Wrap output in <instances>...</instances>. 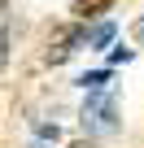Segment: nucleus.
I'll return each mask as SVG.
<instances>
[{"label": "nucleus", "mask_w": 144, "mask_h": 148, "mask_svg": "<svg viewBox=\"0 0 144 148\" xmlns=\"http://www.w3.org/2000/svg\"><path fill=\"white\" fill-rule=\"evenodd\" d=\"M9 61V26H0V65Z\"/></svg>", "instance_id": "423d86ee"}, {"label": "nucleus", "mask_w": 144, "mask_h": 148, "mask_svg": "<svg viewBox=\"0 0 144 148\" xmlns=\"http://www.w3.org/2000/svg\"><path fill=\"white\" fill-rule=\"evenodd\" d=\"M74 148H92V144H74Z\"/></svg>", "instance_id": "1a4fd4ad"}, {"label": "nucleus", "mask_w": 144, "mask_h": 148, "mask_svg": "<svg viewBox=\"0 0 144 148\" xmlns=\"http://www.w3.org/2000/svg\"><path fill=\"white\" fill-rule=\"evenodd\" d=\"M109 39H114V22H101L96 31H83V44L88 48H105Z\"/></svg>", "instance_id": "7ed1b4c3"}, {"label": "nucleus", "mask_w": 144, "mask_h": 148, "mask_svg": "<svg viewBox=\"0 0 144 148\" xmlns=\"http://www.w3.org/2000/svg\"><path fill=\"white\" fill-rule=\"evenodd\" d=\"M83 44V31H57L52 35V44H48V65H61L70 52H74Z\"/></svg>", "instance_id": "f03ea898"}, {"label": "nucleus", "mask_w": 144, "mask_h": 148, "mask_svg": "<svg viewBox=\"0 0 144 148\" xmlns=\"http://www.w3.org/2000/svg\"><path fill=\"white\" fill-rule=\"evenodd\" d=\"M109 5H114V0H74V13L79 18H101Z\"/></svg>", "instance_id": "20e7f679"}, {"label": "nucleus", "mask_w": 144, "mask_h": 148, "mask_svg": "<svg viewBox=\"0 0 144 148\" xmlns=\"http://www.w3.org/2000/svg\"><path fill=\"white\" fill-rule=\"evenodd\" d=\"M109 83V70H92V74H83V79H79V87H88V92H101Z\"/></svg>", "instance_id": "39448f33"}, {"label": "nucleus", "mask_w": 144, "mask_h": 148, "mask_svg": "<svg viewBox=\"0 0 144 148\" xmlns=\"http://www.w3.org/2000/svg\"><path fill=\"white\" fill-rule=\"evenodd\" d=\"M0 26H9V0H0Z\"/></svg>", "instance_id": "6e6552de"}, {"label": "nucleus", "mask_w": 144, "mask_h": 148, "mask_svg": "<svg viewBox=\"0 0 144 148\" xmlns=\"http://www.w3.org/2000/svg\"><path fill=\"white\" fill-rule=\"evenodd\" d=\"M83 126H88V135H109V131H118V100L105 96V87L88 96V105H83Z\"/></svg>", "instance_id": "f257e3e1"}, {"label": "nucleus", "mask_w": 144, "mask_h": 148, "mask_svg": "<svg viewBox=\"0 0 144 148\" xmlns=\"http://www.w3.org/2000/svg\"><path fill=\"white\" fill-rule=\"evenodd\" d=\"M131 35H135V44H144V18H140V22L131 26Z\"/></svg>", "instance_id": "0eeeda50"}]
</instances>
